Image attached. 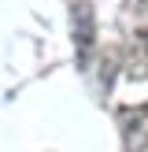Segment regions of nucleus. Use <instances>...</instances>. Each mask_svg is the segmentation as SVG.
Wrapping results in <instances>:
<instances>
[{"mask_svg": "<svg viewBox=\"0 0 148 152\" xmlns=\"http://www.w3.org/2000/svg\"><path fill=\"white\" fill-rule=\"evenodd\" d=\"M70 41H74V56H78V71H89V59L96 48V11L89 0H78L70 7Z\"/></svg>", "mask_w": 148, "mask_h": 152, "instance_id": "1", "label": "nucleus"}, {"mask_svg": "<svg viewBox=\"0 0 148 152\" xmlns=\"http://www.w3.org/2000/svg\"><path fill=\"white\" fill-rule=\"evenodd\" d=\"M118 130L126 152H148V104L118 108Z\"/></svg>", "mask_w": 148, "mask_h": 152, "instance_id": "2", "label": "nucleus"}, {"mask_svg": "<svg viewBox=\"0 0 148 152\" xmlns=\"http://www.w3.org/2000/svg\"><path fill=\"white\" fill-rule=\"evenodd\" d=\"M148 74V30H137L130 41V56H126V78L141 82Z\"/></svg>", "mask_w": 148, "mask_h": 152, "instance_id": "3", "label": "nucleus"}]
</instances>
